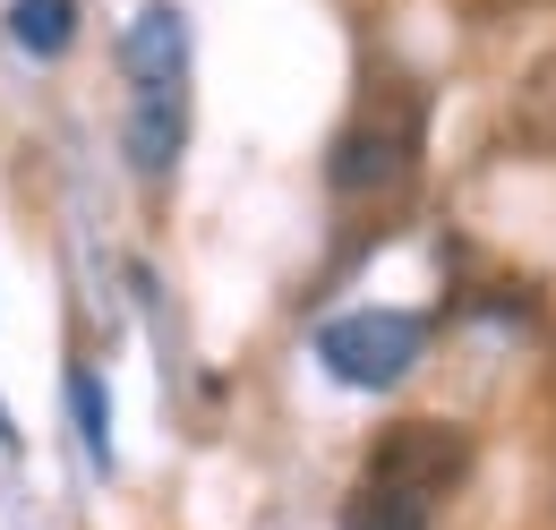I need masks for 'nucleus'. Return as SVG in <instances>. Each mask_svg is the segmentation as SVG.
I'll return each mask as SVG.
<instances>
[{
	"mask_svg": "<svg viewBox=\"0 0 556 530\" xmlns=\"http://www.w3.org/2000/svg\"><path fill=\"white\" fill-rule=\"evenodd\" d=\"M463 470H471V437L445 428V419H394V428L368 445V479L412 488V496H428V505H437Z\"/></svg>",
	"mask_w": 556,
	"mask_h": 530,
	"instance_id": "nucleus-4",
	"label": "nucleus"
},
{
	"mask_svg": "<svg viewBox=\"0 0 556 530\" xmlns=\"http://www.w3.org/2000/svg\"><path fill=\"white\" fill-rule=\"evenodd\" d=\"M9 35H17V52L52 61V52H70L77 9H70V0H9Z\"/></svg>",
	"mask_w": 556,
	"mask_h": 530,
	"instance_id": "nucleus-7",
	"label": "nucleus"
},
{
	"mask_svg": "<svg viewBox=\"0 0 556 530\" xmlns=\"http://www.w3.org/2000/svg\"><path fill=\"white\" fill-rule=\"evenodd\" d=\"M70 394H77V419H86V454L103 463V454H112V437H103V402H94V386H86V377H77Z\"/></svg>",
	"mask_w": 556,
	"mask_h": 530,
	"instance_id": "nucleus-8",
	"label": "nucleus"
},
{
	"mask_svg": "<svg viewBox=\"0 0 556 530\" xmlns=\"http://www.w3.org/2000/svg\"><path fill=\"white\" fill-rule=\"evenodd\" d=\"M514 137L531 146V154H556V52L514 77Z\"/></svg>",
	"mask_w": 556,
	"mask_h": 530,
	"instance_id": "nucleus-5",
	"label": "nucleus"
},
{
	"mask_svg": "<svg viewBox=\"0 0 556 530\" xmlns=\"http://www.w3.org/2000/svg\"><path fill=\"white\" fill-rule=\"evenodd\" d=\"M129 61V163L146 180L172 172L180 137H189V35H180V9H146L121 43Z\"/></svg>",
	"mask_w": 556,
	"mask_h": 530,
	"instance_id": "nucleus-1",
	"label": "nucleus"
},
{
	"mask_svg": "<svg viewBox=\"0 0 556 530\" xmlns=\"http://www.w3.org/2000/svg\"><path fill=\"white\" fill-rule=\"evenodd\" d=\"M412 163H419V103L412 94H377V103L334 137L326 180H334L343 205H386V198L412 189Z\"/></svg>",
	"mask_w": 556,
	"mask_h": 530,
	"instance_id": "nucleus-2",
	"label": "nucleus"
},
{
	"mask_svg": "<svg viewBox=\"0 0 556 530\" xmlns=\"http://www.w3.org/2000/svg\"><path fill=\"white\" fill-rule=\"evenodd\" d=\"M419 342H428V326L419 317H403V308H359V317H334V326L317 333V359L343 377V386H403L419 359Z\"/></svg>",
	"mask_w": 556,
	"mask_h": 530,
	"instance_id": "nucleus-3",
	"label": "nucleus"
},
{
	"mask_svg": "<svg viewBox=\"0 0 556 530\" xmlns=\"http://www.w3.org/2000/svg\"><path fill=\"white\" fill-rule=\"evenodd\" d=\"M548 386H556V351H548Z\"/></svg>",
	"mask_w": 556,
	"mask_h": 530,
	"instance_id": "nucleus-9",
	"label": "nucleus"
},
{
	"mask_svg": "<svg viewBox=\"0 0 556 530\" xmlns=\"http://www.w3.org/2000/svg\"><path fill=\"white\" fill-rule=\"evenodd\" d=\"M343 530H428V496L386 488V479H359V496L343 505Z\"/></svg>",
	"mask_w": 556,
	"mask_h": 530,
	"instance_id": "nucleus-6",
	"label": "nucleus"
}]
</instances>
